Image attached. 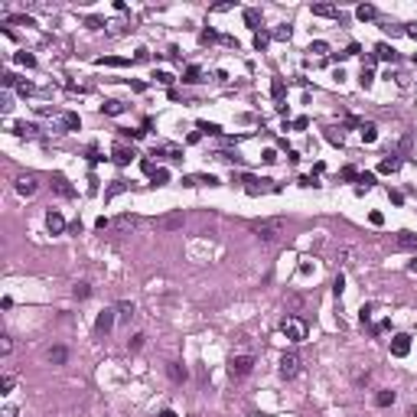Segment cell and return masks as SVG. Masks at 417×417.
Here are the masks:
<instances>
[{"label":"cell","mask_w":417,"mask_h":417,"mask_svg":"<svg viewBox=\"0 0 417 417\" xmlns=\"http://www.w3.org/2000/svg\"><path fill=\"white\" fill-rule=\"evenodd\" d=\"M310 10H313V16H339V7L336 4H313Z\"/></svg>","instance_id":"9a60e30c"},{"label":"cell","mask_w":417,"mask_h":417,"mask_svg":"<svg viewBox=\"0 0 417 417\" xmlns=\"http://www.w3.org/2000/svg\"><path fill=\"white\" fill-rule=\"evenodd\" d=\"M218 36H215V30H202L199 33V42H215Z\"/></svg>","instance_id":"60d3db41"},{"label":"cell","mask_w":417,"mask_h":417,"mask_svg":"<svg viewBox=\"0 0 417 417\" xmlns=\"http://www.w3.org/2000/svg\"><path fill=\"white\" fill-rule=\"evenodd\" d=\"M310 52H316V56H326L330 52V42H323V39H316L313 46H310Z\"/></svg>","instance_id":"e575fe53"},{"label":"cell","mask_w":417,"mask_h":417,"mask_svg":"<svg viewBox=\"0 0 417 417\" xmlns=\"http://www.w3.org/2000/svg\"><path fill=\"white\" fill-rule=\"evenodd\" d=\"M16 62L26 65V69H33V65H36V56H30V52H16Z\"/></svg>","instance_id":"1f68e13d"},{"label":"cell","mask_w":417,"mask_h":417,"mask_svg":"<svg viewBox=\"0 0 417 417\" xmlns=\"http://www.w3.org/2000/svg\"><path fill=\"white\" fill-rule=\"evenodd\" d=\"M46 228H49L52 235H62V232H65V218H62L56 209H49V215H46Z\"/></svg>","instance_id":"9c48e42d"},{"label":"cell","mask_w":417,"mask_h":417,"mask_svg":"<svg viewBox=\"0 0 417 417\" xmlns=\"http://www.w3.org/2000/svg\"><path fill=\"white\" fill-rule=\"evenodd\" d=\"M10 108H13V101H10V95H0V111H4V114H7V111H10Z\"/></svg>","instance_id":"ee69618b"},{"label":"cell","mask_w":417,"mask_h":417,"mask_svg":"<svg viewBox=\"0 0 417 417\" xmlns=\"http://www.w3.org/2000/svg\"><path fill=\"white\" fill-rule=\"evenodd\" d=\"M199 130H202V134H222L218 124H209V121H199Z\"/></svg>","instance_id":"836d02e7"},{"label":"cell","mask_w":417,"mask_h":417,"mask_svg":"<svg viewBox=\"0 0 417 417\" xmlns=\"http://www.w3.org/2000/svg\"><path fill=\"white\" fill-rule=\"evenodd\" d=\"M368 218H371V225H381V222H385V215H381V212H371Z\"/></svg>","instance_id":"f907efd6"},{"label":"cell","mask_w":417,"mask_h":417,"mask_svg":"<svg viewBox=\"0 0 417 417\" xmlns=\"http://www.w3.org/2000/svg\"><path fill=\"white\" fill-rule=\"evenodd\" d=\"M407 352H411V336H404V333H398V336H391V356H398V359H404Z\"/></svg>","instance_id":"52a82bcc"},{"label":"cell","mask_w":417,"mask_h":417,"mask_svg":"<svg viewBox=\"0 0 417 417\" xmlns=\"http://www.w3.org/2000/svg\"><path fill=\"white\" fill-rule=\"evenodd\" d=\"M0 417H20V411H16L13 404H4V407H0Z\"/></svg>","instance_id":"ab89813d"},{"label":"cell","mask_w":417,"mask_h":417,"mask_svg":"<svg viewBox=\"0 0 417 417\" xmlns=\"http://www.w3.org/2000/svg\"><path fill=\"white\" fill-rule=\"evenodd\" d=\"M375 56H378L381 62H394V49L388 46V42H378V46H375Z\"/></svg>","instance_id":"ffe728a7"},{"label":"cell","mask_w":417,"mask_h":417,"mask_svg":"<svg viewBox=\"0 0 417 417\" xmlns=\"http://www.w3.org/2000/svg\"><path fill=\"white\" fill-rule=\"evenodd\" d=\"M248 417H268V414H248Z\"/></svg>","instance_id":"11a10c76"},{"label":"cell","mask_w":417,"mask_h":417,"mask_svg":"<svg viewBox=\"0 0 417 417\" xmlns=\"http://www.w3.org/2000/svg\"><path fill=\"white\" fill-rule=\"evenodd\" d=\"M13 388H16V378H13V375H4V378H0V394H10Z\"/></svg>","instance_id":"83f0119b"},{"label":"cell","mask_w":417,"mask_h":417,"mask_svg":"<svg viewBox=\"0 0 417 417\" xmlns=\"http://www.w3.org/2000/svg\"><path fill=\"white\" fill-rule=\"evenodd\" d=\"M101 111H104V114H111V118H118V114H124V101L111 98V101H104V104H101Z\"/></svg>","instance_id":"e0dca14e"},{"label":"cell","mask_w":417,"mask_h":417,"mask_svg":"<svg viewBox=\"0 0 417 417\" xmlns=\"http://www.w3.org/2000/svg\"><path fill=\"white\" fill-rule=\"evenodd\" d=\"M359 82H362V88H371V82H375V72H371V69H362Z\"/></svg>","instance_id":"d6a6232c"},{"label":"cell","mask_w":417,"mask_h":417,"mask_svg":"<svg viewBox=\"0 0 417 417\" xmlns=\"http://www.w3.org/2000/svg\"><path fill=\"white\" fill-rule=\"evenodd\" d=\"M342 176H345V180H356L359 173H356V166H345V170H342Z\"/></svg>","instance_id":"681fc988"},{"label":"cell","mask_w":417,"mask_h":417,"mask_svg":"<svg viewBox=\"0 0 417 417\" xmlns=\"http://www.w3.org/2000/svg\"><path fill=\"white\" fill-rule=\"evenodd\" d=\"M342 287H345V280H342V274H339V277L333 280V294H336V297H342Z\"/></svg>","instance_id":"7bdbcfd3"},{"label":"cell","mask_w":417,"mask_h":417,"mask_svg":"<svg viewBox=\"0 0 417 417\" xmlns=\"http://www.w3.org/2000/svg\"><path fill=\"white\" fill-rule=\"evenodd\" d=\"M280 333L287 336L290 342H303V339H306V323H303L300 316H287V319L280 323Z\"/></svg>","instance_id":"7a4b0ae2"},{"label":"cell","mask_w":417,"mask_h":417,"mask_svg":"<svg viewBox=\"0 0 417 417\" xmlns=\"http://www.w3.org/2000/svg\"><path fill=\"white\" fill-rule=\"evenodd\" d=\"M245 23L251 26V30H258V23H261V13L254 10V7H248V10H245Z\"/></svg>","instance_id":"4316f807"},{"label":"cell","mask_w":417,"mask_h":417,"mask_svg":"<svg viewBox=\"0 0 417 417\" xmlns=\"http://www.w3.org/2000/svg\"><path fill=\"white\" fill-rule=\"evenodd\" d=\"M254 235L261 238V242H277V235L283 232V218H261V222H254Z\"/></svg>","instance_id":"6da1fadb"},{"label":"cell","mask_w":417,"mask_h":417,"mask_svg":"<svg viewBox=\"0 0 417 417\" xmlns=\"http://www.w3.org/2000/svg\"><path fill=\"white\" fill-rule=\"evenodd\" d=\"M160 417H176V411H170V407H166V411H160Z\"/></svg>","instance_id":"db71d44e"},{"label":"cell","mask_w":417,"mask_h":417,"mask_svg":"<svg viewBox=\"0 0 417 417\" xmlns=\"http://www.w3.org/2000/svg\"><path fill=\"white\" fill-rule=\"evenodd\" d=\"M111 157H114V163L127 166V163H130V160H134L137 153H134V150H127V147H114V153H111Z\"/></svg>","instance_id":"2e32d148"},{"label":"cell","mask_w":417,"mask_h":417,"mask_svg":"<svg viewBox=\"0 0 417 417\" xmlns=\"http://www.w3.org/2000/svg\"><path fill=\"white\" fill-rule=\"evenodd\" d=\"M95 228H98V232H104V228H111V222H108V218H98V222H95Z\"/></svg>","instance_id":"816d5d0a"},{"label":"cell","mask_w":417,"mask_h":417,"mask_svg":"<svg viewBox=\"0 0 417 417\" xmlns=\"http://www.w3.org/2000/svg\"><path fill=\"white\" fill-rule=\"evenodd\" d=\"M183 183L186 186H215L218 180H215V176H186Z\"/></svg>","instance_id":"d6986e66"},{"label":"cell","mask_w":417,"mask_h":417,"mask_svg":"<svg viewBox=\"0 0 417 417\" xmlns=\"http://www.w3.org/2000/svg\"><path fill=\"white\" fill-rule=\"evenodd\" d=\"M118 313H121V319H134V303H127V300H124V303H118Z\"/></svg>","instance_id":"f1b7e54d"},{"label":"cell","mask_w":417,"mask_h":417,"mask_svg":"<svg viewBox=\"0 0 417 417\" xmlns=\"http://www.w3.org/2000/svg\"><path fill=\"white\" fill-rule=\"evenodd\" d=\"M166 375H170L173 381H186V368L180 365V362H170V365H166Z\"/></svg>","instance_id":"7402d4cb"},{"label":"cell","mask_w":417,"mask_h":417,"mask_svg":"<svg viewBox=\"0 0 417 417\" xmlns=\"http://www.w3.org/2000/svg\"><path fill=\"white\" fill-rule=\"evenodd\" d=\"M111 225H114V228H121V232H127V228H134V225H137V218H134V215H118V218L111 222Z\"/></svg>","instance_id":"603a6c76"},{"label":"cell","mask_w":417,"mask_h":417,"mask_svg":"<svg viewBox=\"0 0 417 417\" xmlns=\"http://www.w3.org/2000/svg\"><path fill=\"white\" fill-rule=\"evenodd\" d=\"M144 339H147V336H144V333H137V336H134V339H130L127 345H130V349H140V345H144Z\"/></svg>","instance_id":"bcb514c9"},{"label":"cell","mask_w":417,"mask_h":417,"mask_svg":"<svg viewBox=\"0 0 417 417\" xmlns=\"http://www.w3.org/2000/svg\"><path fill=\"white\" fill-rule=\"evenodd\" d=\"M375 137H378L375 124H362V140H365V144H375Z\"/></svg>","instance_id":"484cf974"},{"label":"cell","mask_w":417,"mask_h":417,"mask_svg":"<svg viewBox=\"0 0 417 417\" xmlns=\"http://www.w3.org/2000/svg\"><path fill=\"white\" fill-rule=\"evenodd\" d=\"M183 82H186V85H196V82H202V69H199V65H189V69L183 72Z\"/></svg>","instance_id":"ac0fdd59"},{"label":"cell","mask_w":417,"mask_h":417,"mask_svg":"<svg viewBox=\"0 0 417 417\" xmlns=\"http://www.w3.org/2000/svg\"><path fill=\"white\" fill-rule=\"evenodd\" d=\"M183 222H186L183 209H176V212H166V215H157L153 218V228H157V232H176V228H183Z\"/></svg>","instance_id":"5b68a950"},{"label":"cell","mask_w":417,"mask_h":417,"mask_svg":"<svg viewBox=\"0 0 417 417\" xmlns=\"http://www.w3.org/2000/svg\"><path fill=\"white\" fill-rule=\"evenodd\" d=\"M121 192H127V183H124V180H114L111 189L104 192V199H114V196H121Z\"/></svg>","instance_id":"d4e9b609"},{"label":"cell","mask_w":417,"mask_h":417,"mask_svg":"<svg viewBox=\"0 0 417 417\" xmlns=\"http://www.w3.org/2000/svg\"><path fill=\"white\" fill-rule=\"evenodd\" d=\"M378 170H381V173H398V170H401V160H398V157H385Z\"/></svg>","instance_id":"44dd1931"},{"label":"cell","mask_w":417,"mask_h":417,"mask_svg":"<svg viewBox=\"0 0 417 417\" xmlns=\"http://www.w3.org/2000/svg\"><path fill=\"white\" fill-rule=\"evenodd\" d=\"M13 85H20V82H16V75L13 72H4V88H13Z\"/></svg>","instance_id":"f6af8a7d"},{"label":"cell","mask_w":417,"mask_h":417,"mask_svg":"<svg viewBox=\"0 0 417 417\" xmlns=\"http://www.w3.org/2000/svg\"><path fill=\"white\" fill-rule=\"evenodd\" d=\"M356 16H359L362 23H365V20H375V16H378V10H375V7H371V4H362L359 10H356Z\"/></svg>","instance_id":"cb8c5ba5"},{"label":"cell","mask_w":417,"mask_h":417,"mask_svg":"<svg viewBox=\"0 0 417 417\" xmlns=\"http://www.w3.org/2000/svg\"><path fill=\"white\" fill-rule=\"evenodd\" d=\"M114 313H118V310H104V313L95 319V330H98V333H108L111 326H114Z\"/></svg>","instance_id":"7c38bea8"},{"label":"cell","mask_w":417,"mask_h":417,"mask_svg":"<svg viewBox=\"0 0 417 417\" xmlns=\"http://www.w3.org/2000/svg\"><path fill=\"white\" fill-rule=\"evenodd\" d=\"M36 124H16V134H20V137H36Z\"/></svg>","instance_id":"f546056e"},{"label":"cell","mask_w":417,"mask_h":417,"mask_svg":"<svg viewBox=\"0 0 417 417\" xmlns=\"http://www.w3.org/2000/svg\"><path fill=\"white\" fill-rule=\"evenodd\" d=\"M394 251H417V235H414V232H398Z\"/></svg>","instance_id":"ba28073f"},{"label":"cell","mask_w":417,"mask_h":417,"mask_svg":"<svg viewBox=\"0 0 417 417\" xmlns=\"http://www.w3.org/2000/svg\"><path fill=\"white\" fill-rule=\"evenodd\" d=\"M46 359L52 362V365H65V359H69V349H65V345H52V349L46 352Z\"/></svg>","instance_id":"8fae6325"},{"label":"cell","mask_w":417,"mask_h":417,"mask_svg":"<svg viewBox=\"0 0 417 417\" xmlns=\"http://www.w3.org/2000/svg\"><path fill=\"white\" fill-rule=\"evenodd\" d=\"M52 189H56L59 196H65V199H72V196H75V189L69 186V180H65L62 173H56V176H52Z\"/></svg>","instance_id":"30bf717a"},{"label":"cell","mask_w":417,"mask_h":417,"mask_svg":"<svg viewBox=\"0 0 417 417\" xmlns=\"http://www.w3.org/2000/svg\"><path fill=\"white\" fill-rule=\"evenodd\" d=\"M62 124H65L69 130H75L78 127V114H62Z\"/></svg>","instance_id":"8d00e7d4"},{"label":"cell","mask_w":417,"mask_h":417,"mask_svg":"<svg viewBox=\"0 0 417 417\" xmlns=\"http://www.w3.org/2000/svg\"><path fill=\"white\" fill-rule=\"evenodd\" d=\"M274 39H290V26H280V30L274 33Z\"/></svg>","instance_id":"7dc6e473"},{"label":"cell","mask_w":417,"mask_h":417,"mask_svg":"<svg viewBox=\"0 0 417 417\" xmlns=\"http://www.w3.org/2000/svg\"><path fill=\"white\" fill-rule=\"evenodd\" d=\"M10 352H13V339H10V336H0V356H10Z\"/></svg>","instance_id":"4dcf8cb0"},{"label":"cell","mask_w":417,"mask_h":417,"mask_svg":"<svg viewBox=\"0 0 417 417\" xmlns=\"http://www.w3.org/2000/svg\"><path fill=\"white\" fill-rule=\"evenodd\" d=\"M75 297H78V300L92 297V287H88V283H75Z\"/></svg>","instance_id":"74e56055"},{"label":"cell","mask_w":417,"mask_h":417,"mask_svg":"<svg viewBox=\"0 0 417 417\" xmlns=\"http://www.w3.org/2000/svg\"><path fill=\"white\" fill-rule=\"evenodd\" d=\"M300 368H303V359L297 356V352H283L280 356V365H277V371H280V378H297L300 375Z\"/></svg>","instance_id":"3957f363"},{"label":"cell","mask_w":417,"mask_h":417,"mask_svg":"<svg viewBox=\"0 0 417 417\" xmlns=\"http://www.w3.org/2000/svg\"><path fill=\"white\" fill-rule=\"evenodd\" d=\"M268 42H271V36H268V33H254V49H264Z\"/></svg>","instance_id":"d590c367"},{"label":"cell","mask_w":417,"mask_h":417,"mask_svg":"<svg viewBox=\"0 0 417 417\" xmlns=\"http://www.w3.org/2000/svg\"><path fill=\"white\" fill-rule=\"evenodd\" d=\"M16 92H20V95H33V85L30 82H20V85H16Z\"/></svg>","instance_id":"c3c4849f"},{"label":"cell","mask_w":417,"mask_h":417,"mask_svg":"<svg viewBox=\"0 0 417 417\" xmlns=\"http://www.w3.org/2000/svg\"><path fill=\"white\" fill-rule=\"evenodd\" d=\"M404 33H407V36H414V39H417V26H407Z\"/></svg>","instance_id":"f5cc1de1"},{"label":"cell","mask_w":417,"mask_h":417,"mask_svg":"<svg viewBox=\"0 0 417 417\" xmlns=\"http://www.w3.org/2000/svg\"><path fill=\"white\" fill-rule=\"evenodd\" d=\"M157 82H160V85H173L176 78H173L170 72H157Z\"/></svg>","instance_id":"b9f144b4"},{"label":"cell","mask_w":417,"mask_h":417,"mask_svg":"<svg viewBox=\"0 0 417 417\" xmlns=\"http://www.w3.org/2000/svg\"><path fill=\"white\" fill-rule=\"evenodd\" d=\"M336 261L342 264V268H349V264H356V248H339V251H336Z\"/></svg>","instance_id":"4fadbf2b"},{"label":"cell","mask_w":417,"mask_h":417,"mask_svg":"<svg viewBox=\"0 0 417 417\" xmlns=\"http://www.w3.org/2000/svg\"><path fill=\"white\" fill-rule=\"evenodd\" d=\"M254 371V356H232L228 359V375L232 378H248Z\"/></svg>","instance_id":"277c9868"},{"label":"cell","mask_w":417,"mask_h":417,"mask_svg":"<svg viewBox=\"0 0 417 417\" xmlns=\"http://www.w3.org/2000/svg\"><path fill=\"white\" fill-rule=\"evenodd\" d=\"M394 401H398V394L391 391V388H381V391L375 394V404H378V407H391Z\"/></svg>","instance_id":"5bb4252c"},{"label":"cell","mask_w":417,"mask_h":417,"mask_svg":"<svg viewBox=\"0 0 417 417\" xmlns=\"http://www.w3.org/2000/svg\"><path fill=\"white\" fill-rule=\"evenodd\" d=\"M13 189L20 192L23 199H30V196H36V192H39V180H36V176H33V173H23V176H16Z\"/></svg>","instance_id":"8992f818"},{"label":"cell","mask_w":417,"mask_h":417,"mask_svg":"<svg viewBox=\"0 0 417 417\" xmlns=\"http://www.w3.org/2000/svg\"><path fill=\"white\" fill-rule=\"evenodd\" d=\"M166 180H170V173H166L163 166H160V170H153V183H157V186H163Z\"/></svg>","instance_id":"f35d334b"}]
</instances>
